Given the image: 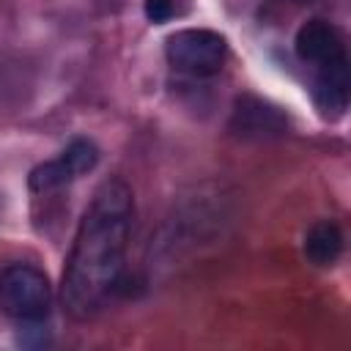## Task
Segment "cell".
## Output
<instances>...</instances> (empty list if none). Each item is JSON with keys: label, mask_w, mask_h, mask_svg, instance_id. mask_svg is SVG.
Listing matches in <instances>:
<instances>
[{"label": "cell", "mask_w": 351, "mask_h": 351, "mask_svg": "<svg viewBox=\"0 0 351 351\" xmlns=\"http://www.w3.org/2000/svg\"><path fill=\"white\" fill-rule=\"evenodd\" d=\"M52 307L49 277L33 263H11L0 271V310L16 321H44Z\"/></svg>", "instance_id": "obj_2"}, {"label": "cell", "mask_w": 351, "mask_h": 351, "mask_svg": "<svg viewBox=\"0 0 351 351\" xmlns=\"http://www.w3.org/2000/svg\"><path fill=\"white\" fill-rule=\"evenodd\" d=\"M296 3H307V0H296Z\"/></svg>", "instance_id": "obj_10"}, {"label": "cell", "mask_w": 351, "mask_h": 351, "mask_svg": "<svg viewBox=\"0 0 351 351\" xmlns=\"http://www.w3.org/2000/svg\"><path fill=\"white\" fill-rule=\"evenodd\" d=\"M165 55L176 71H184L192 77H211L222 69L228 44H225V36H219L217 30L184 27L167 38Z\"/></svg>", "instance_id": "obj_3"}, {"label": "cell", "mask_w": 351, "mask_h": 351, "mask_svg": "<svg viewBox=\"0 0 351 351\" xmlns=\"http://www.w3.org/2000/svg\"><path fill=\"white\" fill-rule=\"evenodd\" d=\"M134 219L132 189L121 178L104 181L85 208L63 269L60 299L74 321L93 318L123 274Z\"/></svg>", "instance_id": "obj_1"}, {"label": "cell", "mask_w": 351, "mask_h": 351, "mask_svg": "<svg viewBox=\"0 0 351 351\" xmlns=\"http://www.w3.org/2000/svg\"><path fill=\"white\" fill-rule=\"evenodd\" d=\"M60 159H63V165L69 167V173H71L74 178H80V176H85V173H90V170L96 167V162H99V148H96L90 140L77 137V140H71V143L66 145V151L60 154Z\"/></svg>", "instance_id": "obj_8"}, {"label": "cell", "mask_w": 351, "mask_h": 351, "mask_svg": "<svg viewBox=\"0 0 351 351\" xmlns=\"http://www.w3.org/2000/svg\"><path fill=\"white\" fill-rule=\"evenodd\" d=\"M145 16L154 25H162L176 16V3L173 0H145Z\"/></svg>", "instance_id": "obj_9"}, {"label": "cell", "mask_w": 351, "mask_h": 351, "mask_svg": "<svg viewBox=\"0 0 351 351\" xmlns=\"http://www.w3.org/2000/svg\"><path fill=\"white\" fill-rule=\"evenodd\" d=\"M340 252H343V230L332 219H321L304 233V255L310 263L332 266L337 263Z\"/></svg>", "instance_id": "obj_7"}, {"label": "cell", "mask_w": 351, "mask_h": 351, "mask_svg": "<svg viewBox=\"0 0 351 351\" xmlns=\"http://www.w3.org/2000/svg\"><path fill=\"white\" fill-rule=\"evenodd\" d=\"M293 49H296V55L304 63L321 66L326 60H335V58L346 55V41H343V33L332 22H326V19H307L296 30Z\"/></svg>", "instance_id": "obj_5"}, {"label": "cell", "mask_w": 351, "mask_h": 351, "mask_svg": "<svg viewBox=\"0 0 351 351\" xmlns=\"http://www.w3.org/2000/svg\"><path fill=\"white\" fill-rule=\"evenodd\" d=\"M230 129L241 137H271L285 132V118L277 107L255 99V96H241L236 101Z\"/></svg>", "instance_id": "obj_6"}, {"label": "cell", "mask_w": 351, "mask_h": 351, "mask_svg": "<svg viewBox=\"0 0 351 351\" xmlns=\"http://www.w3.org/2000/svg\"><path fill=\"white\" fill-rule=\"evenodd\" d=\"M351 96V74H348V55H340L335 60H326L318 66L315 82H313V99L324 118L335 121L346 115Z\"/></svg>", "instance_id": "obj_4"}]
</instances>
